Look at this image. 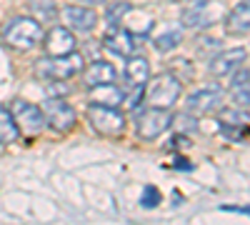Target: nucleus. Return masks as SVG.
<instances>
[{
	"label": "nucleus",
	"mask_w": 250,
	"mask_h": 225,
	"mask_svg": "<svg viewBox=\"0 0 250 225\" xmlns=\"http://www.w3.org/2000/svg\"><path fill=\"white\" fill-rule=\"evenodd\" d=\"M223 100V90L218 85H210V88H203V90H195L190 98L185 100V113L193 115V118H203L208 113H213Z\"/></svg>",
	"instance_id": "10"
},
{
	"label": "nucleus",
	"mask_w": 250,
	"mask_h": 225,
	"mask_svg": "<svg viewBox=\"0 0 250 225\" xmlns=\"http://www.w3.org/2000/svg\"><path fill=\"white\" fill-rule=\"evenodd\" d=\"M10 115L15 120L18 130L23 135H38L45 130V115L38 105L28 103V100H15L10 105Z\"/></svg>",
	"instance_id": "7"
},
{
	"label": "nucleus",
	"mask_w": 250,
	"mask_h": 225,
	"mask_svg": "<svg viewBox=\"0 0 250 225\" xmlns=\"http://www.w3.org/2000/svg\"><path fill=\"white\" fill-rule=\"evenodd\" d=\"M80 3H85V5H100V3H105V0H80Z\"/></svg>",
	"instance_id": "26"
},
{
	"label": "nucleus",
	"mask_w": 250,
	"mask_h": 225,
	"mask_svg": "<svg viewBox=\"0 0 250 225\" xmlns=\"http://www.w3.org/2000/svg\"><path fill=\"white\" fill-rule=\"evenodd\" d=\"M88 100L98 105H110V108H120L123 103V90L115 83H100V85H90L88 90Z\"/></svg>",
	"instance_id": "16"
},
{
	"label": "nucleus",
	"mask_w": 250,
	"mask_h": 225,
	"mask_svg": "<svg viewBox=\"0 0 250 225\" xmlns=\"http://www.w3.org/2000/svg\"><path fill=\"white\" fill-rule=\"evenodd\" d=\"M103 45H105V50H110L113 55L130 58V55L138 53V35H133L125 28H113L105 38H103Z\"/></svg>",
	"instance_id": "12"
},
{
	"label": "nucleus",
	"mask_w": 250,
	"mask_h": 225,
	"mask_svg": "<svg viewBox=\"0 0 250 225\" xmlns=\"http://www.w3.org/2000/svg\"><path fill=\"white\" fill-rule=\"evenodd\" d=\"M245 48H233V50H223L213 58V63H210V73L215 78H223L228 73H233L235 68H240V63H245Z\"/></svg>",
	"instance_id": "14"
},
{
	"label": "nucleus",
	"mask_w": 250,
	"mask_h": 225,
	"mask_svg": "<svg viewBox=\"0 0 250 225\" xmlns=\"http://www.w3.org/2000/svg\"><path fill=\"white\" fill-rule=\"evenodd\" d=\"M250 30V5L248 0H243L240 5H235L225 18V33L230 35H248Z\"/></svg>",
	"instance_id": "17"
},
{
	"label": "nucleus",
	"mask_w": 250,
	"mask_h": 225,
	"mask_svg": "<svg viewBox=\"0 0 250 225\" xmlns=\"http://www.w3.org/2000/svg\"><path fill=\"white\" fill-rule=\"evenodd\" d=\"M183 40V35L178 30H168V33H160L155 40H153V45L158 53H170L173 48H178V43Z\"/></svg>",
	"instance_id": "19"
},
{
	"label": "nucleus",
	"mask_w": 250,
	"mask_h": 225,
	"mask_svg": "<svg viewBox=\"0 0 250 225\" xmlns=\"http://www.w3.org/2000/svg\"><path fill=\"white\" fill-rule=\"evenodd\" d=\"M60 15H62L65 28L73 33H80V35L93 33L98 25V13L90 5H65L60 10Z\"/></svg>",
	"instance_id": "9"
},
{
	"label": "nucleus",
	"mask_w": 250,
	"mask_h": 225,
	"mask_svg": "<svg viewBox=\"0 0 250 225\" xmlns=\"http://www.w3.org/2000/svg\"><path fill=\"white\" fill-rule=\"evenodd\" d=\"M43 50L45 55H68L75 50V33L65 25H55L43 38Z\"/></svg>",
	"instance_id": "11"
},
{
	"label": "nucleus",
	"mask_w": 250,
	"mask_h": 225,
	"mask_svg": "<svg viewBox=\"0 0 250 225\" xmlns=\"http://www.w3.org/2000/svg\"><path fill=\"white\" fill-rule=\"evenodd\" d=\"M40 38H43V28L35 18H13L3 30V40L8 43V48L20 53L33 50L40 43Z\"/></svg>",
	"instance_id": "2"
},
{
	"label": "nucleus",
	"mask_w": 250,
	"mask_h": 225,
	"mask_svg": "<svg viewBox=\"0 0 250 225\" xmlns=\"http://www.w3.org/2000/svg\"><path fill=\"white\" fill-rule=\"evenodd\" d=\"M173 125V115L168 113V108H148L143 110L138 118H135V130L143 140H155L160 138L165 130Z\"/></svg>",
	"instance_id": "6"
},
{
	"label": "nucleus",
	"mask_w": 250,
	"mask_h": 225,
	"mask_svg": "<svg viewBox=\"0 0 250 225\" xmlns=\"http://www.w3.org/2000/svg\"><path fill=\"white\" fill-rule=\"evenodd\" d=\"M160 200H163V195H160V190L155 188V185H145L143 188V193H140V205L143 208H155V205H160Z\"/></svg>",
	"instance_id": "21"
},
{
	"label": "nucleus",
	"mask_w": 250,
	"mask_h": 225,
	"mask_svg": "<svg viewBox=\"0 0 250 225\" xmlns=\"http://www.w3.org/2000/svg\"><path fill=\"white\" fill-rule=\"evenodd\" d=\"M40 110L45 115V125L53 128L55 133H70L78 123L75 108L70 103H65L62 98H48Z\"/></svg>",
	"instance_id": "5"
},
{
	"label": "nucleus",
	"mask_w": 250,
	"mask_h": 225,
	"mask_svg": "<svg viewBox=\"0 0 250 225\" xmlns=\"http://www.w3.org/2000/svg\"><path fill=\"white\" fill-rule=\"evenodd\" d=\"M218 10L213 5V0H193L188 3L180 13V23L185 28H205V25H213L218 20Z\"/></svg>",
	"instance_id": "8"
},
{
	"label": "nucleus",
	"mask_w": 250,
	"mask_h": 225,
	"mask_svg": "<svg viewBox=\"0 0 250 225\" xmlns=\"http://www.w3.org/2000/svg\"><path fill=\"white\" fill-rule=\"evenodd\" d=\"M173 168H178V170H180V168H183V170H193V165H190V163H188L185 158H178Z\"/></svg>",
	"instance_id": "25"
},
{
	"label": "nucleus",
	"mask_w": 250,
	"mask_h": 225,
	"mask_svg": "<svg viewBox=\"0 0 250 225\" xmlns=\"http://www.w3.org/2000/svg\"><path fill=\"white\" fill-rule=\"evenodd\" d=\"M218 123H223V125H248V110L223 108L220 115H218Z\"/></svg>",
	"instance_id": "20"
},
{
	"label": "nucleus",
	"mask_w": 250,
	"mask_h": 225,
	"mask_svg": "<svg viewBox=\"0 0 250 225\" xmlns=\"http://www.w3.org/2000/svg\"><path fill=\"white\" fill-rule=\"evenodd\" d=\"M20 135L15 120L10 115L8 108H0V145H10V143H15Z\"/></svg>",
	"instance_id": "18"
},
{
	"label": "nucleus",
	"mask_w": 250,
	"mask_h": 225,
	"mask_svg": "<svg viewBox=\"0 0 250 225\" xmlns=\"http://www.w3.org/2000/svg\"><path fill=\"white\" fill-rule=\"evenodd\" d=\"M130 10H133V8H130V3H115V5H110V8H108L105 20H108L110 25H118L120 20H123L125 15H128Z\"/></svg>",
	"instance_id": "22"
},
{
	"label": "nucleus",
	"mask_w": 250,
	"mask_h": 225,
	"mask_svg": "<svg viewBox=\"0 0 250 225\" xmlns=\"http://www.w3.org/2000/svg\"><path fill=\"white\" fill-rule=\"evenodd\" d=\"M83 65H85V60H83L80 53H68V55H45V58H40L33 73L38 78H43V80H70L75 78Z\"/></svg>",
	"instance_id": "1"
},
{
	"label": "nucleus",
	"mask_w": 250,
	"mask_h": 225,
	"mask_svg": "<svg viewBox=\"0 0 250 225\" xmlns=\"http://www.w3.org/2000/svg\"><path fill=\"white\" fill-rule=\"evenodd\" d=\"M240 85H248V68L243 65L238 73H235V78H233V88H240Z\"/></svg>",
	"instance_id": "24"
},
{
	"label": "nucleus",
	"mask_w": 250,
	"mask_h": 225,
	"mask_svg": "<svg viewBox=\"0 0 250 225\" xmlns=\"http://www.w3.org/2000/svg\"><path fill=\"white\" fill-rule=\"evenodd\" d=\"M180 93H183V80L173 73H160L148 85L145 100H148V105H153V108H173L178 103Z\"/></svg>",
	"instance_id": "3"
},
{
	"label": "nucleus",
	"mask_w": 250,
	"mask_h": 225,
	"mask_svg": "<svg viewBox=\"0 0 250 225\" xmlns=\"http://www.w3.org/2000/svg\"><path fill=\"white\" fill-rule=\"evenodd\" d=\"M218 130L228 138V140H233V143H240V140H245L248 138V125H218Z\"/></svg>",
	"instance_id": "23"
},
{
	"label": "nucleus",
	"mask_w": 250,
	"mask_h": 225,
	"mask_svg": "<svg viewBox=\"0 0 250 225\" xmlns=\"http://www.w3.org/2000/svg\"><path fill=\"white\" fill-rule=\"evenodd\" d=\"M85 115H88V123L93 125V130L100 133V135H105V138H118L125 130V115L120 113V108L90 103Z\"/></svg>",
	"instance_id": "4"
},
{
	"label": "nucleus",
	"mask_w": 250,
	"mask_h": 225,
	"mask_svg": "<svg viewBox=\"0 0 250 225\" xmlns=\"http://www.w3.org/2000/svg\"><path fill=\"white\" fill-rule=\"evenodd\" d=\"M123 78H125V85H128V90L145 85V83L150 80V63H148V58H143V55H138V53L130 55L128 63H125Z\"/></svg>",
	"instance_id": "13"
},
{
	"label": "nucleus",
	"mask_w": 250,
	"mask_h": 225,
	"mask_svg": "<svg viewBox=\"0 0 250 225\" xmlns=\"http://www.w3.org/2000/svg\"><path fill=\"white\" fill-rule=\"evenodd\" d=\"M83 80H85V85H100V83H115V68L108 63V60H93L88 63V68L83 65Z\"/></svg>",
	"instance_id": "15"
}]
</instances>
